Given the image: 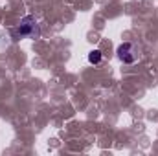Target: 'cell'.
Returning a JSON list of instances; mask_svg holds the SVG:
<instances>
[{
    "instance_id": "1",
    "label": "cell",
    "mask_w": 158,
    "mask_h": 156,
    "mask_svg": "<svg viewBox=\"0 0 158 156\" xmlns=\"http://www.w3.org/2000/svg\"><path fill=\"white\" fill-rule=\"evenodd\" d=\"M11 37H13L15 40H20V39H24V37L39 39L40 37V30H39V26H37V20H35L31 15H26V17L20 20L19 28L11 31Z\"/></svg>"
},
{
    "instance_id": "2",
    "label": "cell",
    "mask_w": 158,
    "mask_h": 156,
    "mask_svg": "<svg viewBox=\"0 0 158 156\" xmlns=\"http://www.w3.org/2000/svg\"><path fill=\"white\" fill-rule=\"evenodd\" d=\"M118 57L119 61H123L125 64H132L136 61V50H134V44L131 42H123L118 46Z\"/></svg>"
},
{
    "instance_id": "3",
    "label": "cell",
    "mask_w": 158,
    "mask_h": 156,
    "mask_svg": "<svg viewBox=\"0 0 158 156\" xmlns=\"http://www.w3.org/2000/svg\"><path fill=\"white\" fill-rule=\"evenodd\" d=\"M88 63L99 64V63H101V51H99V50H92V51L88 53Z\"/></svg>"
}]
</instances>
